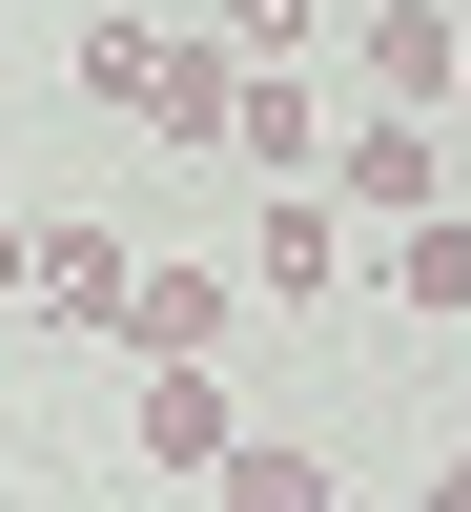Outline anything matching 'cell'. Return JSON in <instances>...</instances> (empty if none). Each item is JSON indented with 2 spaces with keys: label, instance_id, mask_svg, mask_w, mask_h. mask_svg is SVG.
<instances>
[{
  "label": "cell",
  "instance_id": "1",
  "mask_svg": "<svg viewBox=\"0 0 471 512\" xmlns=\"http://www.w3.org/2000/svg\"><path fill=\"white\" fill-rule=\"evenodd\" d=\"M328 205H349V226H431V103H369L349 144H328Z\"/></svg>",
  "mask_w": 471,
  "mask_h": 512
},
{
  "label": "cell",
  "instance_id": "4",
  "mask_svg": "<svg viewBox=\"0 0 471 512\" xmlns=\"http://www.w3.org/2000/svg\"><path fill=\"white\" fill-rule=\"evenodd\" d=\"M123 267H144V246H103V226H41V246H21V308H41V328H123Z\"/></svg>",
  "mask_w": 471,
  "mask_h": 512
},
{
  "label": "cell",
  "instance_id": "5",
  "mask_svg": "<svg viewBox=\"0 0 471 512\" xmlns=\"http://www.w3.org/2000/svg\"><path fill=\"white\" fill-rule=\"evenodd\" d=\"M226 103H246V62H226V41H164V82H144V123H164L185 164H226Z\"/></svg>",
  "mask_w": 471,
  "mask_h": 512
},
{
  "label": "cell",
  "instance_id": "8",
  "mask_svg": "<svg viewBox=\"0 0 471 512\" xmlns=\"http://www.w3.org/2000/svg\"><path fill=\"white\" fill-rule=\"evenodd\" d=\"M267 287L328 308V287H349V205H267Z\"/></svg>",
  "mask_w": 471,
  "mask_h": 512
},
{
  "label": "cell",
  "instance_id": "2",
  "mask_svg": "<svg viewBox=\"0 0 471 512\" xmlns=\"http://www.w3.org/2000/svg\"><path fill=\"white\" fill-rule=\"evenodd\" d=\"M349 62H369V103H451V82H471V21H451V0H349Z\"/></svg>",
  "mask_w": 471,
  "mask_h": 512
},
{
  "label": "cell",
  "instance_id": "3",
  "mask_svg": "<svg viewBox=\"0 0 471 512\" xmlns=\"http://www.w3.org/2000/svg\"><path fill=\"white\" fill-rule=\"evenodd\" d=\"M226 328H246V287H226V267H123V349H144V369H205Z\"/></svg>",
  "mask_w": 471,
  "mask_h": 512
},
{
  "label": "cell",
  "instance_id": "15",
  "mask_svg": "<svg viewBox=\"0 0 471 512\" xmlns=\"http://www.w3.org/2000/svg\"><path fill=\"white\" fill-rule=\"evenodd\" d=\"M451 21H471V0H451Z\"/></svg>",
  "mask_w": 471,
  "mask_h": 512
},
{
  "label": "cell",
  "instance_id": "9",
  "mask_svg": "<svg viewBox=\"0 0 471 512\" xmlns=\"http://www.w3.org/2000/svg\"><path fill=\"white\" fill-rule=\"evenodd\" d=\"M226 512H328V451H287V431H226Z\"/></svg>",
  "mask_w": 471,
  "mask_h": 512
},
{
  "label": "cell",
  "instance_id": "11",
  "mask_svg": "<svg viewBox=\"0 0 471 512\" xmlns=\"http://www.w3.org/2000/svg\"><path fill=\"white\" fill-rule=\"evenodd\" d=\"M328 41V0H226V62H308Z\"/></svg>",
  "mask_w": 471,
  "mask_h": 512
},
{
  "label": "cell",
  "instance_id": "13",
  "mask_svg": "<svg viewBox=\"0 0 471 512\" xmlns=\"http://www.w3.org/2000/svg\"><path fill=\"white\" fill-rule=\"evenodd\" d=\"M21 246H41V226H0V287H21Z\"/></svg>",
  "mask_w": 471,
  "mask_h": 512
},
{
  "label": "cell",
  "instance_id": "10",
  "mask_svg": "<svg viewBox=\"0 0 471 512\" xmlns=\"http://www.w3.org/2000/svg\"><path fill=\"white\" fill-rule=\"evenodd\" d=\"M390 308H471V226H390Z\"/></svg>",
  "mask_w": 471,
  "mask_h": 512
},
{
  "label": "cell",
  "instance_id": "12",
  "mask_svg": "<svg viewBox=\"0 0 471 512\" xmlns=\"http://www.w3.org/2000/svg\"><path fill=\"white\" fill-rule=\"evenodd\" d=\"M431 512H471V451H451V472H431Z\"/></svg>",
  "mask_w": 471,
  "mask_h": 512
},
{
  "label": "cell",
  "instance_id": "7",
  "mask_svg": "<svg viewBox=\"0 0 471 512\" xmlns=\"http://www.w3.org/2000/svg\"><path fill=\"white\" fill-rule=\"evenodd\" d=\"M226 431H246L226 369H144V451H164V472H226Z\"/></svg>",
  "mask_w": 471,
  "mask_h": 512
},
{
  "label": "cell",
  "instance_id": "6",
  "mask_svg": "<svg viewBox=\"0 0 471 512\" xmlns=\"http://www.w3.org/2000/svg\"><path fill=\"white\" fill-rule=\"evenodd\" d=\"M226 164H267V185H287V164H328V103H308L287 62H246V103H226Z\"/></svg>",
  "mask_w": 471,
  "mask_h": 512
},
{
  "label": "cell",
  "instance_id": "14",
  "mask_svg": "<svg viewBox=\"0 0 471 512\" xmlns=\"http://www.w3.org/2000/svg\"><path fill=\"white\" fill-rule=\"evenodd\" d=\"M451 123H471V82H451Z\"/></svg>",
  "mask_w": 471,
  "mask_h": 512
}]
</instances>
